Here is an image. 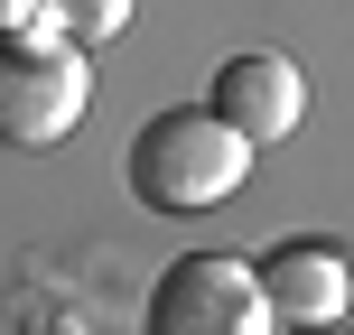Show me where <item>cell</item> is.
<instances>
[{"instance_id": "cell-1", "label": "cell", "mask_w": 354, "mask_h": 335, "mask_svg": "<svg viewBox=\"0 0 354 335\" xmlns=\"http://www.w3.org/2000/svg\"><path fill=\"white\" fill-rule=\"evenodd\" d=\"M243 177H252V140L233 122H214L205 103L149 112V122L131 131V159H122V186L140 195L149 214H205V205H224Z\"/></svg>"}, {"instance_id": "cell-2", "label": "cell", "mask_w": 354, "mask_h": 335, "mask_svg": "<svg viewBox=\"0 0 354 335\" xmlns=\"http://www.w3.org/2000/svg\"><path fill=\"white\" fill-rule=\"evenodd\" d=\"M93 103V56L75 37L37 28H0V149H56Z\"/></svg>"}, {"instance_id": "cell-3", "label": "cell", "mask_w": 354, "mask_h": 335, "mask_svg": "<svg viewBox=\"0 0 354 335\" xmlns=\"http://www.w3.org/2000/svg\"><path fill=\"white\" fill-rule=\"evenodd\" d=\"M140 335H270V298L252 280V261L233 251H187L159 270L140 307Z\"/></svg>"}, {"instance_id": "cell-4", "label": "cell", "mask_w": 354, "mask_h": 335, "mask_svg": "<svg viewBox=\"0 0 354 335\" xmlns=\"http://www.w3.org/2000/svg\"><path fill=\"white\" fill-rule=\"evenodd\" d=\"M205 112L233 122L252 149H270V140H289V131L308 122V75H299V56H280V47H243V56L214 66Z\"/></svg>"}, {"instance_id": "cell-5", "label": "cell", "mask_w": 354, "mask_h": 335, "mask_svg": "<svg viewBox=\"0 0 354 335\" xmlns=\"http://www.w3.org/2000/svg\"><path fill=\"white\" fill-rule=\"evenodd\" d=\"M252 280H261V298H270V326H336L345 317V251L317 242V233L270 242L261 261H252Z\"/></svg>"}, {"instance_id": "cell-6", "label": "cell", "mask_w": 354, "mask_h": 335, "mask_svg": "<svg viewBox=\"0 0 354 335\" xmlns=\"http://www.w3.org/2000/svg\"><path fill=\"white\" fill-rule=\"evenodd\" d=\"M131 10H140V0H28L37 28L75 37V47H103V37H122V28H131Z\"/></svg>"}, {"instance_id": "cell-7", "label": "cell", "mask_w": 354, "mask_h": 335, "mask_svg": "<svg viewBox=\"0 0 354 335\" xmlns=\"http://www.w3.org/2000/svg\"><path fill=\"white\" fill-rule=\"evenodd\" d=\"M19 19H28V0H0V28H19Z\"/></svg>"}, {"instance_id": "cell-8", "label": "cell", "mask_w": 354, "mask_h": 335, "mask_svg": "<svg viewBox=\"0 0 354 335\" xmlns=\"http://www.w3.org/2000/svg\"><path fill=\"white\" fill-rule=\"evenodd\" d=\"M345 317H354V251H345Z\"/></svg>"}]
</instances>
